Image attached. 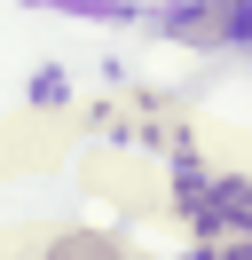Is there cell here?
I'll use <instances>...</instances> for the list:
<instances>
[{"mask_svg":"<svg viewBox=\"0 0 252 260\" xmlns=\"http://www.w3.org/2000/svg\"><path fill=\"white\" fill-rule=\"evenodd\" d=\"M173 32L189 48H236V40H252V0H189Z\"/></svg>","mask_w":252,"mask_h":260,"instance_id":"1","label":"cell"},{"mask_svg":"<svg viewBox=\"0 0 252 260\" xmlns=\"http://www.w3.org/2000/svg\"><path fill=\"white\" fill-rule=\"evenodd\" d=\"M47 260H118V244H110V237H94V229H71V237H55V244H47Z\"/></svg>","mask_w":252,"mask_h":260,"instance_id":"2","label":"cell"}]
</instances>
